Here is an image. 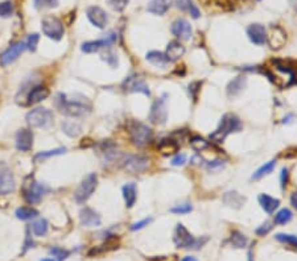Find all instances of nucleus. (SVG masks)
Masks as SVG:
<instances>
[{
    "mask_svg": "<svg viewBox=\"0 0 297 261\" xmlns=\"http://www.w3.org/2000/svg\"><path fill=\"white\" fill-rule=\"evenodd\" d=\"M57 106L63 115L69 117H84L91 111V104L86 98L80 95V99H67L66 95H57Z\"/></svg>",
    "mask_w": 297,
    "mask_h": 261,
    "instance_id": "obj_1",
    "label": "nucleus"
},
{
    "mask_svg": "<svg viewBox=\"0 0 297 261\" xmlns=\"http://www.w3.org/2000/svg\"><path fill=\"white\" fill-rule=\"evenodd\" d=\"M240 129H242V123L239 120L238 116L233 115V114H226L221 119L218 128L210 135V139L215 143H222L230 133L238 132Z\"/></svg>",
    "mask_w": 297,
    "mask_h": 261,
    "instance_id": "obj_2",
    "label": "nucleus"
},
{
    "mask_svg": "<svg viewBox=\"0 0 297 261\" xmlns=\"http://www.w3.org/2000/svg\"><path fill=\"white\" fill-rule=\"evenodd\" d=\"M28 124L32 128L48 129L51 128L53 123H55V115L51 110L45 107H37L30 111L26 116Z\"/></svg>",
    "mask_w": 297,
    "mask_h": 261,
    "instance_id": "obj_3",
    "label": "nucleus"
},
{
    "mask_svg": "<svg viewBox=\"0 0 297 261\" xmlns=\"http://www.w3.org/2000/svg\"><path fill=\"white\" fill-rule=\"evenodd\" d=\"M208 237H205L204 240L201 239H196L192 233L185 228L184 224L178 223L175 230V236H173V241L176 244L177 248L184 249H198L200 247L205 244Z\"/></svg>",
    "mask_w": 297,
    "mask_h": 261,
    "instance_id": "obj_4",
    "label": "nucleus"
},
{
    "mask_svg": "<svg viewBox=\"0 0 297 261\" xmlns=\"http://www.w3.org/2000/svg\"><path fill=\"white\" fill-rule=\"evenodd\" d=\"M128 129H130V136L131 140L134 143L136 146L139 148H143L146 146L152 141V137H153V132L152 129L146 125L144 123H140V121H131L130 125H128Z\"/></svg>",
    "mask_w": 297,
    "mask_h": 261,
    "instance_id": "obj_5",
    "label": "nucleus"
},
{
    "mask_svg": "<svg viewBox=\"0 0 297 261\" xmlns=\"http://www.w3.org/2000/svg\"><path fill=\"white\" fill-rule=\"evenodd\" d=\"M41 29L42 33L45 34L46 37L55 40V41H59L65 34V28H63L62 21L59 20V17L53 16V15H48V16L42 17Z\"/></svg>",
    "mask_w": 297,
    "mask_h": 261,
    "instance_id": "obj_6",
    "label": "nucleus"
},
{
    "mask_svg": "<svg viewBox=\"0 0 297 261\" xmlns=\"http://www.w3.org/2000/svg\"><path fill=\"white\" fill-rule=\"evenodd\" d=\"M96 186H98V177H96L95 173H90L88 174L84 179H82V182L77 189L76 194V201L78 203H85L88 201L92 194H94V191L96 190Z\"/></svg>",
    "mask_w": 297,
    "mask_h": 261,
    "instance_id": "obj_7",
    "label": "nucleus"
},
{
    "mask_svg": "<svg viewBox=\"0 0 297 261\" xmlns=\"http://www.w3.org/2000/svg\"><path fill=\"white\" fill-rule=\"evenodd\" d=\"M149 166V158L138 154H131L123 160V168L131 174H140Z\"/></svg>",
    "mask_w": 297,
    "mask_h": 261,
    "instance_id": "obj_8",
    "label": "nucleus"
},
{
    "mask_svg": "<svg viewBox=\"0 0 297 261\" xmlns=\"http://www.w3.org/2000/svg\"><path fill=\"white\" fill-rule=\"evenodd\" d=\"M168 119V108H167V102L164 98H159L153 102L148 115V120L151 121L152 124H165V121Z\"/></svg>",
    "mask_w": 297,
    "mask_h": 261,
    "instance_id": "obj_9",
    "label": "nucleus"
},
{
    "mask_svg": "<svg viewBox=\"0 0 297 261\" xmlns=\"http://www.w3.org/2000/svg\"><path fill=\"white\" fill-rule=\"evenodd\" d=\"M15 189H16V179L12 170L5 164L0 162V195L9 194Z\"/></svg>",
    "mask_w": 297,
    "mask_h": 261,
    "instance_id": "obj_10",
    "label": "nucleus"
},
{
    "mask_svg": "<svg viewBox=\"0 0 297 261\" xmlns=\"http://www.w3.org/2000/svg\"><path fill=\"white\" fill-rule=\"evenodd\" d=\"M46 193V187L41 183H38L37 181L32 179L30 182H28L24 186V198L28 203L33 204L41 201L42 195Z\"/></svg>",
    "mask_w": 297,
    "mask_h": 261,
    "instance_id": "obj_11",
    "label": "nucleus"
},
{
    "mask_svg": "<svg viewBox=\"0 0 297 261\" xmlns=\"http://www.w3.org/2000/svg\"><path fill=\"white\" fill-rule=\"evenodd\" d=\"M26 50H27L26 42H17V44H13L12 46H9L8 49L5 50L4 53L0 56V65H1V66L11 65V63L15 62L17 58L20 57L21 54L24 53Z\"/></svg>",
    "mask_w": 297,
    "mask_h": 261,
    "instance_id": "obj_12",
    "label": "nucleus"
},
{
    "mask_svg": "<svg viewBox=\"0 0 297 261\" xmlns=\"http://www.w3.org/2000/svg\"><path fill=\"white\" fill-rule=\"evenodd\" d=\"M86 13H88V19L90 20V23L96 28L105 29L106 25L109 24V15L101 7L91 5V7H89Z\"/></svg>",
    "mask_w": 297,
    "mask_h": 261,
    "instance_id": "obj_13",
    "label": "nucleus"
},
{
    "mask_svg": "<svg viewBox=\"0 0 297 261\" xmlns=\"http://www.w3.org/2000/svg\"><path fill=\"white\" fill-rule=\"evenodd\" d=\"M117 41V34L115 33H110L107 37L102 38V40H96V41H88L82 44V52L84 53H95V52H99L102 48H109Z\"/></svg>",
    "mask_w": 297,
    "mask_h": 261,
    "instance_id": "obj_14",
    "label": "nucleus"
},
{
    "mask_svg": "<svg viewBox=\"0 0 297 261\" xmlns=\"http://www.w3.org/2000/svg\"><path fill=\"white\" fill-rule=\"evenodd\" d=\"M285 41H287V34H285L284 30L280 27H277V25L272 27L269 33L267 34V42L268 45L271 46V49H281L285 45Z\"/></svg>",
    "mask_w": 297,
    "mask_h": 261,
    "instance_id": "obj_15",
    "label": "nucleus"
},
{
    "mask_svg": "<svg viewBox=\"0 0 297 261\" xmlns=\"http://www.w3.org/2000/svg\"><path fill=\"white\" fill-rule=\"evenodd\" d=\"M172 33L173 36H176L177 38H180L182 41H186L189 38L192 37V25L189 24L188 20L185 19H177L173 24H172Z\"/></svg>",
    "mask_w": 297,
    "mask_h": 261,
    "instance_id": "obj_16",
    "label": "nucleus"
},
{
    "mask_svg": "<svg viewBox=\"0 0 297 261\" xmlns=\"http://www.w3.org/2000/svg\"><path fill=\"white\" fill-rule=\"evenodd\" d=\"M247 36L255 45H264L267 42V30L262 24H251L247 27Z\"/></svg>",
    "mask_w": 297,
    "mask_h": 261,
    "instance_id": "obj_17",
    "label": "nucleus"
},
{
    "mask_svg": "<svg viewBox=\"0 0 297 261\" xmlns=\"http://www.w3.org/2000/svg\"><path fill=\"white\" fill-rule=\"evenodd\" d=\"M16 148L20 152H30L33 148V132L23 128L16 133Z\"/></svg>",
    "mask_w": 297,
    "mask_h": 261,
    "instance_id": "obj_18",
    "label": "nucleus"
},
{
    "mask_svg": "<svg viewBox=\"0 0 297 261\" xmlns=\"http://www.w3.org/2000/svg\"><path fill=\"white\" fill-rule=\"evenodd\" d=\"M80 220L81 224L85 226V227H98L102 223L101 216L98 215L92 208L88 207V206L80 211Z\"/></svg>",
    "mask_w": 297,
    "mask_h": 261,
    "instance_id": "obj_19",
    "label": "nucleus"
},
{
    "mask_svg": "<svg viewBox=\"0 0 297 261\" xmlns=\"http://www.w3.org/2000/svg\"><path fill=\"white\" fill-rule=\"evenodd\" d=\"M126 87L130 92H142V94H144V95L147 96L151 95V91H149L148 85L140 78L130 77V78L126 81Z\"/></svg>",
    "mask_w": 297,
    "mask_h": 261,
    "instance_id": "obj_20",
    "label": "nucleus"
},
{
    "mask_svg": "<svg viewBox=\"0 0 297 261\" xmlns=\"http://www.w3.org/2000/svg\"><path fill=\"white\" fill-rule=\"evenodd\" d=\"M246 85H247L246 77L239 75V77L234 78L230 83H229V86H227V90H226L227 96H229V98H237V96L244 90Z\"/></svg>",
    "mask_w": 297,
    "mask_h": 261,
    "instance_id": "obj_21",
    "label": "nucleus"
},
{
    "mask_svg": "<svg viewBox=\"0 0 297 261\" xmlns=\"http://www.w3.org/2000/svg\"><path fill=\"white\" fill-rule=\"evenodd\" d=\"M171 7L169 0H151L147 5V11L156 16H164Z\"/></svg>",
    "mask_w": 297,
    "mask_h": 261,
    "instance_id": "obj_22",
    "label": "nucleus"
},
{
    "mask_svg": "<svg viewBox=\"0 0 297 261\" xmlns=\"http://www.w3.org/2000/svg\"><path fill=\"white\" fill-rule=\"evenodd\" d=\"M147 61L151 62L152 65H155L157 67H165L169 65V58L167 57V54L161 53V52H157V50H152V52H148L146 56Z\"/></svg>",
    "mask_w": 297,
    "mask_h": 261,
    "instance_id": "obj_23",
    "label": "nucleus"
},
{
    "mask_svg": "<svg viewBox=\"0 0 297 261\" xmlns=\"http://www.w3.org/2000/svg\"><path fill=\"white\" fill-rule=\"evenodd\" d=\"M123 198H124V203L128 208L134 207V204L136 203V198H138V189L134 182L127 183L123 186Z\"/></svg>",
    "mask_w": 297,
    "mask_h": 261,
    "instance_id": "obj_24",
    "label": "nucleus"
},
{
    "mask_svg": "<svg viewBox=\"0 0 297 261\" xmlns=\"http://www.w3.org/2000/svg\"><path fill=\"white\" fill-rule=\"evenodd\" d=\"M165 54H167V57L169 58L171 62L177 61L185 54V46H182V44H180L178 41H171L168 44Z\"/></svg>",
    "mask_w": 297,
    "mask_h": 261,
    "instance_id": "obj_25",
    "label": "nucleus"
},
{
    "mask_svg": "<svg viewBox=\"0 0 297 261\" xmlns=\"http://www.w3.org/2000/svg\"><path fill=\"white\" fill-rule=\"evenodd\" d=\"M49 96V90L45 86H34L28 94V103L36 104Z\"/></svg>",
    "mask_w": 297,
    "mask_h": 261,
    "instance_id": "obj_26",
    "label": "nucleus"
},
{
    "mask_svg": "<svg viewBox=\"0 0 297 261\" xmlns=\"http://www.w3.org/2000/svg\"><path fill=\"white\" fill-rule=\"evenodd\" d=\"M222 199H223V202L226 203L227 206L234 208H240L244 204V202H246V198L242 194H239L238 191H227Z\"/></svg>",
    "mask_w": 297,
    "mask_h": 261,
    "instance_id": "obj_27",
    "label": "nucleus"
},
{
    "mask_svg": "<svg viewBox=\"0 0 297 261\" xmlns=\"http://www.w3.org/2000/svg\"><path fill=\"white\" fill-rule=\"evenodd\" d=\"M157 149L163 156H171L178 152V143L173 139H164L160 141V144L157 145Z\"/></svg>",
    "mask_w": 297,
    "mask_h": 261,
    "instance_id": "obj_28",
    "label": "nucleus"
},
{
    "mask_svg": "<svg viewBox=\"0 0 297 261\" xmlns=\"http://www.w3.org/2000/svg\"><path fill=\"white\" fill-rule=\"evenodd\" d=\"M259 203L262 208H263L264 211L267 212V214H273L275 210L279 207V204H280V201L276 198H272L269 195L267 194H260L259 195Z\"/></svg>",
    "mask_w": 297,
    "mask_h": 261,
    "instance_id": "obj_29",
    "label": "nucleus"
},
{
    "mask_svg": "<svg viewBox=\"0 0 297 261\" xmlns=\"http://www.w3.org/2000/svg\"><path fill=\"white\" fill-rule=\"evenodd\" d=\"M275 166H276V161H275V160H272V161H268L267 164H264L263 166H260L259 169L256 170L255 173L252 174L251 179H252V181H258V179H262L263 177H266V175H268L269 173H272V172H273V169H275Z\"/></svg>",
    "mask_w": 297,
    "mask_h": 261,
    "instance_id": "obj_30",
    "label": "nucleus"
},
{
    "mask_svg": "<svg viewBox=\"0 0 297 261\" xmlns=\"http://www.w3.org/2000/svg\"><path fill=\"white\" fill-rule=\"evenodd\" d=\"M62 131L69 137H77L80 136V133L82 132V127L77 121L66 120L62 123Z\"/></svg>",
    "mask_w": 297,
    "mask_h": 261,
    "instance_id": "obj_31",
    "label": "nucleus"
},
{
    "mask_svg": "<svg viewBox=\"0 0 297 261\" xmlns=\"http://www.w3.org/2000/svg\"><path fill=\"white\" fill-rule=\"evenodd\" d=\"M15 215H16L17 219L20 220H30L33 219L36 216L38 215V211L36 208L32 207H26V206H23V207H19L15 212Z\"/></svg>",
    "mask_w": 297,
    "mask_h": 261,
    "instance_id": "obj_32",
    "label": "nucleus"
},
{
    "mask_svg": "<svg viewBox=\"0 0 297 261\" xmlns=\"http://www.w3.org/2000/svg\"><path fill=\"white\" fill-rule=\"evenodd\" d=\"M30 230L36 236H45L48 232V222L46 219H37L30 224Z\"/></svg>",
    "mask_w": 297,
    "mask_h": 261,
    "instance_id": "obj_33",
    "label": "nucleus"
},
{
    "mask_svg": "<svg viewBox=\"0 0 297 261\" xmlns=\"http://www.w3.org/2000/svg\"><path fill=\"white\" fill-rule=\"evenodd\" d=\"M189 144L192 146L193 149L196 150V152H204L210 146L209 141H206L204 137L201 136H193L189 141Z\"/></svg>",
    "mask_w": 297,
    "mask_h": 261,
    "instance_id": "obj_34",
    "label": "nucleus"
},
{
    "mask_svg": "<svg viewBox=\"0 0 297 261\" xmlns=\"http://www.w3.org/2000/svg\"><path fill=\"white\" fill-rule=\"evenodd\" d=\"M230 243L235 248H244L247 245V243H248V240H247V237L243 235L242 232L234 231L231 233Z\"/></svg>",
    "mask_w": 297,
    "mask_h": 261,
    "instance_id": "obj_35",
    "label": "nucleus"
},
{
    "mask_svg": "<svg viewBox=\"0 0 297 261\" xmlns=\"http://www.w3.org/2000/svg\"><path fill=\"white\" fill-rule=\"evenodd\" d=\"M292 211L288 210V208H281L280 211L277 212L276 215H275V220H273V223L279 224V226H284L288 222H291L292 219Z\"/></svg>",
    "mask_w": 297,
    "mask_h": 261,
    "instance_id": "obj_36",
    "label": "nucleus"
},
{
    "mask_svg": "<svg viewBox=\"0 0 297 261\" xmlns=\"http://www.w3.org/2000/svg\"><path fill=\"white\" fill-rule=\"evenodd\" d=\"M49 253H51L52 256L55 257L57 261L66 260L67 257H69V255H70L69 251H66V249L63 248H59V247H53V248H51L49 249Z\"/></svg>",
    "mask_w": 297,
    "mask_h": 261,
    "instance_id": "obj_37",
    "label": "nucleus"
},
{
    "mask_svg": "<svg viewBox=\"0 0 297 261\" xmlns=\"http://www.w3.org/2000/svg\"><path fill=\"white\" fill-rule=\"evenodd\" d=\"M276 240L281 241V243H285V244H289L297 248V236L296 235H289V233H277Z\"/></svg>",
    "mask_w": 297,
    "mask_h": 261,
    "instance_id": "obj_38",
    "label": "nucleus"
},
{
    "mask_svg": "<svg viewBox=\"0 0 297 261\" xmlns=\"http://www.w3.org/2000/svg\"><path fill=\"white\" fill-rule=\"evenodd\" d=\"M13 15V4L12 1H3L0 3V17H11Z\"/></svg>",
    "mask_w": 297,
    "mask_h": 261,
    "instance_id": "obj_39",
    "label": "nucleus"
},
{
    "mask_svg": "<svg viewBox=\"0 0 297 261\" xmlns=\"http://www.w3.org/2000/svg\"><path fill=\"white\" fill-rule=\"evenodd\" d=\"M106 1L117 12H121L128 5V3H130V0H106Z\"/></svg>",
    "mask_w": 297,
    "mask_h": 261,
    "instance_id": "obj_40",
    "label": "nucleus"
},
{
    "mask_svg": "<svg viewBox=\"0 0 297 261\" xmlns=\"http://www.w3.org/2000/svg\"><path fill=\"white\" fill-rule=\"evenodd\" d=\"M34 7L37 9L55 8L59 5V0H33Z\"/></svg>",
    "mask_w": 297,
    "mask_h": 261,
    "instance_id": "obj_41",
    "label": "nucleus"
},
{
    "mask_svg": "<svg viewBox=\"0 0 297 261\" xmlns=\"http://www.w3.org/2000/svg\"><path fill=\"white\" fill-rule=\"evenodd\" d=\"M193 210V206L190 203H181V204H177L175 207L171 208V212L173 214H177V215H182V214H188Z\"/></svg>",
    "mask_w": 297,
    "mask_h": 261,
    "instance_id": "obj_42",
    "label": "nucleus"
},
{
    "mask_svg": "<svg viewBox=\"0 0 297 261\" xmlns=\"http://www.w3.org/2000/svg\"><path fill=\"white\" fill-rule=\"evenodd\" d=\"M38 41H40V36H38L37 33H32L28 36V38H27V49L30 50V52H36V49H37V45H38Z\"/></svg>",
    "mask_w": 297,
    "mask_h": 261,
    "instance_id": "obj_43",
    "label": "nucleus"
},
{
    "mask_svg": "<svg viewBox=\"0 0 297 261\" xmlns=\"http://www.w3.org/2000/svg\"><path fill=\"white\" fill-rule=\"evenodd\" d=\"M66 152L65 148H59V149L55 150H48V152H41L36 156V160H40V158H46V157H52V156H59V154H62Z\"/></svg>",
    "mask_w": 297,
    "mask_h": 261,
    "instance_id": "obj_44",
    "label": "nucleus"
},
{
    "mask_svg": "<svg viewBox=\"0 0 297 261\" xmlns=\"http://www.w3.org/2000/svg\"><path fill=\"white\" fill-rule=\"evenodd\" d=\"M175 4H176V7L178 9H181V11H190V8H192L193 5V1L192 0H175Z\"/></svg>",
    "mask_w": 297,
    "mask_h": 261,
    "instance_id": "obj_45",
    "label": "nucleus"
},
{
    "mask_svg": "<svg viewBox=\"0 0 297 261\" xmlns=\"http://www.w3.org/2000/svg\"><path fill=\"white\" fill-rule=\"evenodd\" d=\"M151 223H152V218H146V219H143L140 220V222H136V223L132 224L131 230H132V231H139V230H143L146 226H148V224Z\"/></svg>",
    "mask_w": 297,
    "mask_h": 261,
    "instance_id": "obj_46",
    "label": "nucleus"
},
{
    "mask_svg": "<svg viewBox=\"0 0 297 261\" xmlns=\"http://www.w3.org/2000/svg\"><path fill=\"white\" fill-rule=\"evenodd\" d=\"M200 87H201V82H193L189 85V94L193 98V100L197 99V94L200 91Z\"/></svg>",
    "mask_w": 297,
    "mask_h": 261,
    "instance_id": "obj_47",
    "label": "nucleus"
},
{
    "mask_svg": "<svg viewBox=\"0 0 297 261\" xmlns=\"http://www.w3.org/2000/svg\"><path fill=\"white\" fill-rule=\"evenodd\" d=\"M102 57H103V59H105V61H107V63H109L110 66H113V67L118 66V58H117V56H115V54H114V53H111V52H109V53L103 54Z\"/></svg>",
    "mask_w": 297,
    "mask_h": 261,
    "instance_id": "obj_48",
    "label": "nucleus"
},
{
    "mask_svg": "<svg viewBox=\"0 0 297 261\" xmlns=\"http://www.w3.org/2000/svg\"><path fill=\"white\" fill-rule=\"evenodd\" d=\"M272 230V224L268 223V222H266L264 224H262L258 230H256V233L259 235V236H264V235H267L268 232Z\"/></svg>",
    "mask_w": 297,
    "mask_h": 261,
    "instance_id": "obj_49",
    "label": "nucleus"
},
{
    "mask_svg": "<svg viewBox=\"0 0 297 261\" xmlns=\"http://www.w3.org/2000/svg\"><path fill=\"white\" fill-rule=\"evenodd\" d=\"M288 177H289L288 169H287V168H283L280 173V185L283 190H284L285 186H287V183H288Z\"/></svg>",
    "mask_w": 297,
    "mask_h": 261,
    "instance_id": "obj_50",
    "label": "nucleus"
},
{
    "mask_svg": "<svg viewBox=\"0 0 297 261\" xmlns=\"http://www.w3.org/2000/svg\"><path fill=\"white\" fill-rule=\"evenodd\" d=\"M185 162H186V154H178L176 157L172 160V165L173 166H181L184 165Z\"/></svg>",
    "mask_w": 297,
    "mask_h": 261,
    "instance_id": "obj_51",
    "label": "nucleus"
},
{
    "mask_svg": "<svg viewBox=\"0 0 297 261\" xmlns=\"http://www.w3.org/2000/svg\"><path fill=\"white\" fill-rule=\"evenodd\" d=\"M206 165L209 166L210 169H213V168H219V166L223 165V162L221 160H215V161H209Z\"/></svg>",
    "mask_w": 297,
    "mask_h": 261,
    "instance_id": "obj_52",
    "label": "nucleus"
},
{
    "mask_svg": "<svg viewBox=\"0 0 297 261\" xmlns=\"http://www.w3.org/2000/svg\"><path fill=\"white\" fill-rule=\"evenodd\" d=\"M189 12H190V15H192L193 19H198V17H200V11H198V8H197L196 5H193Z\"/></svg>",
    "mask_w": 297,
    "mask_h": 261,
    "instance_id": "obj_53",
    "label": "nucleus"
},
{
    "mask_svg": "<svg viewBox=\"0 0 297 261\" xmlns=\"http://www.w3.org/2000/svg\"><path fill=\"white\" fill-rule=\"evenodd\" d=\"M291 203H292V206L297 210V191L296 193H293L292 195H291Z\"/></svg>",
    "mask_w": 297,
    "mask_h": 261,
    "instance_id": "obj_54",
    "label": "nucleus"
},
{
    "mask_svg": "<svg viewBox=\"0 0 297 261\" xmlns=\"http://www.w3.org/2000/svg\"><path fill=\"white\" fill-rule=\"evenodd\" d=\"M182 261H198V260H197L196 257L186 256V257H184V259H182Z\"/></svg>",
    "mask_w": 297,
    "mask_h": 261,
    "instance_id": "obj_55",
    "label": "nucleus"
},
{
    "mask_svg": "<svg viewBox=\"0 0 297 261\" xmlns=\"http://www.w3.org/2000/svg\"><path fill=\"white\" fill-rule=\"evenodd\" d=\"M248 261H252V253L248 252Z\"/></svg>",
    "mask_w": 297,
    "mask_h": 261,
    "instance_id": "obj_56",
    "label": "nucleus"
},
{
    "mask_svg": "<svg viewBox=\"0 0 297 261\" xmlns=\"http://www.w3.org/2000/svg\"><path fill=\"white\" fill-rule=\"evenodd\" d=\"M41 261H55L53 259H42Z\"/></svg>",
    "mask_w": 297,
    "mask_h": 261,
    "instance_id": "obj_57",
    "label": "nucleus"
}]
</instances>
